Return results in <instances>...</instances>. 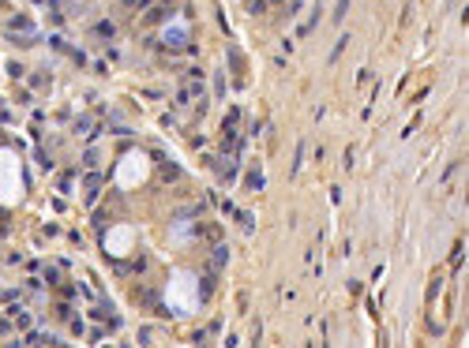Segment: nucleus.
<instances>
[{
	"mask_svg": "<svg viewBox=\"0 0 469 348\" xmlns=\"http://www.w3.org/2000/svg\"><path fill=\"white\" fill-rule=\"evenodd\" d=\"M101 187V172H90V180H86V195L94 198V191Z\"/></svg>",
	"mask_w": 469,
	"mask_h": 348,
	"instance_id": "nucleus-1",
	"label": "nucleus"
},
{
	"mask_svg": "<svg viewBox=\"0 0 469 348\" xmlns=\"http://www.w3.org/2000/svg\"><path fill=\"white\" fill-rule=\"evenodd\" d=\"M226 258H229V251H226V247L214 251V266H226Z\"/></svg>",
	"mask_w": 469,
	"mask_h": 348,
	"instance_id": "nucleus-2",
	"label": "nucleus"
},
{
	"mask_svg": "<svg viewBox=\"0 0 469 348\" xmlns=\"http://www.w3.org/2000/svg\"><path fill=\"white\" fill-rule=\"evenodd\" d=\"M98 38H113V23H98Z\"/></svg>",
	"mask_w": 469,
	"mask_h": 348,
	"instance_id": "nucleus-3",
	"label": "nucleus"
},
{
	"mask_svg": "<svg viewBox=\"0 0 469 348\" xmlns=\"http://www.w3.org/2000/svg\"><path fill=\"white\" fill-rule=\"evenodd\" d=\"M244 8L248 12H263V0H244Z\"/></svg>",
	"mask_w": 469,
	"mask_h": 348,
	"instance_id": "nucleus-4",
	"label": "nucleus"
},
{
	"mask_svg": "<svg viewBox=\"0 0 469 348\" xmlns=\"http://www.w3.org/2000/svg\"><path fill=\"white\" fill-rule=\"evenodd\" d=\"M8 348H23V345H8Z\"/></svg>",
	"mask_w": 469,
	"mask_h": 348,
	"instance_id": "nucleus-5",
	"label": "nucleus"
}]
</instances>
